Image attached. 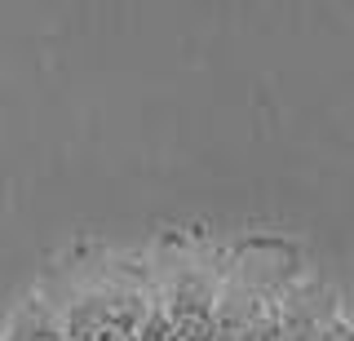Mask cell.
<instances>
[{
  "label": "cell",
  "mask_w": 354,
  "mask_h": 341,
  "mask_svg": "<svg viewBox=\"0 0 354 341\" xmlns=\"http://www.w3.org/2000/svg\"><path fill=\"white\" fill-rule=\"evenodd\" d=\"M133 341H177L173 333V319L164 315V306H155L138 319V328H133Z\"/></svg>",
  "instance_id": "cell-1"
}]
</instances>
